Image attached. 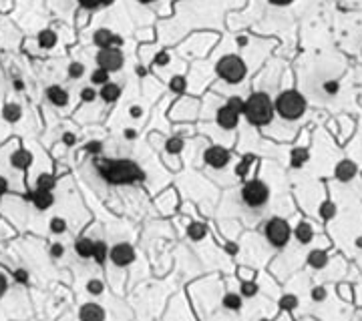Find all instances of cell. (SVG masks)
Returning <instances> with one entry per match:
<instances>
[{
  "instance_id": "cell-1",
  "label": "cell",
  "mask_w": 362,
  "mask_h": 321,
  "mask_svg": "<svg viewBox=\"0 0 362 321\" xmlns=\"http://www.w3.org/2000/svg\"><path fill=\"white\" fill-rule=\"evenodd\" d=\"M99 173L103 175V179L111 183V185H129V183H139L145 179L143 171L129 159H103L101 167L97 165Z\"/></svg>"
},
{
  "instance_id": "cell-2",
  "label": "cell",
  "mask_w": 362,
  "mask_h": 321,
  "mask_svg": "<svg viewBox=\"0 0 362 321\" xmlns=\"http://www.w3.org/2000/svg\"><path fill=\"white\" fill-rule=\"evenodd\" d=\"M244 115L246 119L255 124V126H264L272 121L274 117V104H272V99L266 95V93H253L248 100H246V106H244Z\"/></svg>"
},
{
  "instance_id": "cell-3",
  "label": "cell",
  "mask_w": 362,
  "mask_h": 321,
  "mask_svg": "<svg viewBox=\"0 0 362 321\" xmlns=\"http://www.w3.org/2000/svg\"><path fill=\"white\" fill-rule=\"evenodd\" d=\"M276 111L286 121H296L306 111V99L298 91H286L276 100Z\"/></svg>"
},
{
  "instance_id": "cell-4",
  "label": "cell",
  "mask_w": 362,
  "mask_h": 321,
  "mask_svg": "<svg viewBox=\"0 0 362 321\" xmlns=\"http://www.w3.org/2000/svg\"><path fill=\"white\" fill-rule=\"evenodd\" d=\"M216 73L229 84H236L246 76V62L238 54H227L216 64Z\"/></svg>"
},
{
  "instance_id": "cell-5",
  "label": "cell",
  "mask_w": 362,
  "mask_h": 321,
  "mask_svg": "<svg viewBox=\"0 0 362 321\" xmlns=\"http://www.w3.org/2000/svg\"><path fill=\"white\" fill-rule=\"evenodd\" d=\"M268 197H270V189L262 181H258V179L248 181L244 185V189H242V199L250 207H262V205H266Z\"/></svg>"
},
{
  "instance_id": "cell-6",
  "label": "cell",
  "mask_w": 362,
  "mask_h": 321,
  "mask_svg": "<svg viewBox=\"0 0 362 321\" xmlns=\"http://www.w3.org/2000/svg\"><path fill=\"white\" fill-rule=\"evenodd\" d=\"M266 237L274 247H284L290 241V225L280 217L270 219L266 225Z\"/></svg>"
},
{
  "instance_id": "cell-7",
  "label": "cell",
  "mask_w": 362,
  "mask_h": 321,
  "mask_svg": "<svg viewBox=\"0 0 362 321\" xmlns=\"http://www.w3.org/2000/svg\"><path fill=\"white\" fill-rule=\"evenodd\" d=\"M123 52L119 49H113V47H107V49H101L97 52V64L101 69L109 71V73H115V71H121L123 69Z\"/></svg>"
},
{
  "instance_id": "cell-8",
  "label": "cell",
  "mask_w": 362,
  "mask_h": 321,
  "mask_svg": "<svg viewBox=\"0 0 362 321\" xmlns=\"http://www.w3.org/2000/svg\"><path fill=\"white\" fill-rule=\"evenodd\" d=\"M109 259L117 267H127L135 261V249L129 243H119V245L109 249Z\"/></svg>"
},
{
  "instance_id": "cell-9",
  "label": "cell",
  "mask_w": 362,
  "mask_h": 321,
  "mask_svg": "<svg viewBox=\"0 0 362 321\" xmlns=\"http://www.w3.org/2000/svg\"><path fill=\"white\" fill-rule=\"evenodd\" d=\"M203 161L209 167H214V169H223L227 165V161H229V153L225 151L223 147H209L207 151L203 153Z\"/></svg>"
},
{
  "instance_id": "cell-10",
  "label": "cell",
  "mask_w": 362,
  "mask_h": 321,
  "mask_svg": "<svg viewBox=\"0 0 362 321\" xmlns=\"http://www.w3.org/2000/svg\"><path fill=\"white\" fill-rule=\"evenodd\" d=\"M28 199L34 203V207L38 211H45V209H49L55 203L53 191H47V189H36L34 193H30V195H28Z\"/></svg>"
},
{
  "instance_id": "cell-11",
  "label": "cell",
  "mask_w": 362,
  "mask_h": 321,
  "mask_svg": "<svg viewBox=\"0 0 362 321\" xmlns=\"http://www.w3.org/2000/svg\"><path fill=\"white\" fill-rule=\"evenodd\" d=\"M238 121H240V115L236 111H231L227 104H223L222 109L218 111V124L222 128H227V131H229V128H236Z\"/></svg>"
},
{
  "instance_id": "cell-12",
  "label": "cell",
  "mask_w": 362,
  "mask_h": 321,
  "mask_svg": "<svg viewBox=\"0 0 362 321\" xmlns=\"http://www.w3.org/2000/svg\"><path fill=\"white\" fill-rule=\"evenodd\" d=\"M356 175V165L352 161H340L336 165V171H334V177L342 183H348L352 177Z\"/></svg>"
},
{
  "instance_id": "cell-13",
  "label": "cell",
  "mask_w": 362,
  "mask_h": 321,
  "mask_svg": "<svg viewBox=\"0 0 362 321\" xmlns=\"http://www.w3.org/2000/svg\"><path fill=\"white\" fill-rule=\"evenodd\" d=\"M45 95H47V99H49L55 106H65V104L69 102V93L62 89V87H58V84H53V87H49V89L45 91Z\"/></svg>"
},
{
  "instance_id": "cell-14",
  "label": "cell",
  "mask_w": 362,
  "mask_h": 321,
  "mask_svg": "<svg viewBox=\"0 0 362 321\" xmlns=\"http://www.w3.org/2000/svg\"><path fill=\"white\" fill-rule=\"evenodd\" d=\"M30 163H32V157H30L28 151H25V148H18V151H14V153L10 155V165H12L14 169L25 171V169L30 167Z\"/></svg>"
},
{
  "instance_id": "cell-15",
  "label": "cell",
  "mask_w": 362,
  "mask_h": 321,
  "mask_svg": "<svg viewBox=\"0 0 362 321\" xmlns=\"http://www.w3.org/2000/svg\"><path fill=\"white\" fill-rule=\"evenodd\" d=\"M99 97L105 102H115L121 97V87H119V84H115V82H105V84H101Z\"/></svg>"
},
{
  "instance_id": "cell-16",
  "label": "cell",
  "mask_w": 362,
  "mask_h": 321,
  "mask_svg": "<svg viewBox=\"0 0 362 321\" xmlns=\"http://www.w3.org/2000/svg\"><path fill=\"white\" fill-rule=\"evenodd\" d=\"M113 38H115V34H113L109 28H99V30L93 34V42H95L99 49L113 47Z\"/></svg>"
},
{
  "instance_id": "cell-17",
  "label": "cell",
  "mask_w": 362,
  "mask_h": 321,
  "mask_svg": "<svg viewBox=\"0 0 362 321\" xmlns=\"http://www.w3.org/2000/svg\"><path fill=\"white\" fill-rule=\"evenodd\" d=\"M56 32L55 30H51V28H45V30H40L38 32V47L40 49H45V50H51V49H55V45H56Z\"/></svg>"
},
{
  "instance_id": "cell-18",
  "label": "cell",
  "mask_w": 362,
  "mask_h": 321,
  "mask_svg": "<svg viewBox=\"0 0 362 321\" xmlns=\"http://www.w3.org/2000/svg\"><path fill=\"white\" fill-rule=\"evenodd\" d=\"M93 245H95V241H91L89 237H79L75 241V251L79 257H83V259H89L93 255Z\"/></svg>"
},
{
  "instance_id": "cell-19",
  "label": "cell",
  "mask_w": 362,
  "mask_h": 321,
  "mask_svg": "<svg viewBox=\"0 0 362 321\" xmlns=\"http://www.w3.org/2000/svg\"><path fill=\"white\" fill-rule=\"evenodd\" d=\"M296 239L300 241L302 245H308V243L314 239V229H312V225H308L306 221H302L300 225L296 227Z\"/></svg>"
},
{
  "instance_id": "cell-20",
  "label": "cell",
  "mask_w": 362,
  "mask_h": 321,
  "mask_svg": "<svg viewBox=\"0 0 362 321\" xmlns=\"http://www.w3.org/2000/svg\"><path fill=\"white\" fill-rule=\"evenodd\" d=\"M79 317L81 319H103L105 317V311L99 305H95V303H87V305L81 307Z\"/></svg>"
},
{
  "instance_id": "cell-21",
  "label": "cell",
  "mask_w": 362,
  "mask_h": 321,
  "mask_svg": "<svg viewBox=\"0 0 362 321\" xmlns=\"http://www.w3.org/2000/svg\"><path fill=\"white\" fill-rule=\"evenodd\" d=\"M2 117L8 123H16L20 117H23V109H20L16 102H8V104H4V109H2Z\"/></svg>"
},
{
  "instance_id": "cell-22",
  "label": "cell",
  "mask_w": 362,
  "mask_h": 321,
  "mask_svg": "<svg viewBox=\"0 0 362 321\" xmlns=\"http://www.w3.org/2000/svg\"><path fill=\"white\" fill-rule=\"evenodd\" d=\"M326 263H328V255L324 251H312L308 255V265L314 269H322Z\"/></svg>"
},
{
  "instance_id": "cell-23",
  "label": "cell",
  "mask_w": 362,
  "mask_h": 321,
  "mask_svg": "<svg viewBox=\"0 0 362 321\" xmlns=\"http://www.w3.org/2000/svg\"><path fill=\"white\" fill-rule=\"evenodd\" d=\"M93 259L97 261V263H103L105 259L109 257V247H107V243L105 241H97L95 245H93Z\"/></svg>"
},
{
  "instance_id": "cell-24",
  "label": "cell",
  "mask_w": 362,
  "mask_h": 321,
  "mask_svg": "<svg viewBox=\"0 0 362 321\" xmlns=\"http://www.w3.org/2000/svg\"><path fill=\"white\" fill-rule=\"evenodd\" d=\"M308 159H310V153L306 151V148H294L292 155H290V163H292V167H302Z\"/></svg>"
},
{
  "instance_id": "cell-25",
  "label": "cell",
  "mask_w": 362,
  "mask_h": 321,
  "mask_svg": "<svg viewBox=\"0 0 362 321\" xmlns=\"http://www.w3.org/2000/svg\"><path fill=\"white\" fill-rule=\"evenodd\" d=\"M205 233H207V229H205V225L203 223H191L189 227H187V235L194 241H201L203 237H205Z\"/></svg>"
},
{
  "instance_id": "cell-26",
  "label": "cell",
  "mask_w": 362,
  "mask_h": 321,
  "mask_svg": "<svg viewBox=\"0 0 362 321\" xmlns=\"http://www.w3.org/2000/svg\"><path fill=\"white\" fill-rule=\"evenodd\" d=\"M223 307L225 309H231V311H238L242 307V297L236 295V293H227L223 297Z\"/></svg>"
},
{
  "instance_id": "cell-27",
  "label": "cell",
  "mask_w": 362,
  "mask_h": 321,
  "mask_svg": "<svg viewBox=\"0 0 362 321\" xmlns=\"http://www.w3.org/2000/svg\"><path fill=\"white\" fill-rule=\"evenodd\" d=\"M55 177L53 175H49V173H42V175H38V179H36V189H47V191H53L55 189Z\"/></svg>"
},
{
  "instance_id": "cell-28",
  "label": "cell",
  "mask_w": 362,
  "mask_h": 321,
  "mask_svg": "<svg viewBox=\"0 0 362 321\" xmlns=\"http://www.w3.org/2000/svg\"><path fill=\"white\" fill-rule=\"evenodd\" d=\"M165 148H167V153H171V155L181 153V151H183V139H181V137H171V139L167 141Z\"/></svg>"
},
{
  "instance_id": "cell-29",
  "label": "cell",
  "mask_w": 362,
  "mask_h": 321,
  "mask_svg": "<svg viewBox=\"0 0 362 321\" xmlns=\"http://www.w3.org/2000/svg\"><path fill=\"white\" fill-rule=\"evenodd\" d=\"M91 82H93V84H105V82H109V71H105V69L99 67L97 71H93Z\"/></svg>"
},
{
  "instance_id": "cell-30",
  "label": "cell",
  "mask_w": 362,
  "mask_h": 321,
  "mask_svg": "<svg viewBox=\"0 0 362 321\" xmlns=\"http://www.w3.org/2000/svg\"><path fill=\"white\" fill-rule=\"evenodd\" d=\"M251 161H253V155H246V157L242 159V163L236 167V173H238V177H246V175H248V171H250V165H251Z\"/></svg>"
},
{
  "instance_id": "cell-31",
  "label": "cell",
  "mask_w": 362,
  "mask_h": 321,
  "mask_svg": "<svg viewBox=\"0 0 362 321\" xmlns=\"http://www.w3.org/2000/svg\"><path fill=\"white\" fill-rule=\"evenodd\" d=\"M280 307L286 309V311L296 309V307H298V297H296V295H284V297L280 299Z\"/></svg>"
},
{
  "instance_id": "cell-32",
  "label": "cell",
  "mask_w": 362,
  "mask_h": 321,
  "mask_svg": "<svg viewBox=\"0 0 362 321\" xmlns=\"http://www.w3.org/2000/svg\"><path fill=\"white\" fill-rule=\"evenodd\" d=\"M169 87H171V91L173 93H183L185 91V87H187V80L183 78V76H173L171 78V82H169Z\"/></svg>"
},
{
  "instance_id": "cell-33",
  "label": "cell",
  "mask_w": 362,
  "mask_h": 321,
  "mask_svg": "<svg viewBox=\"0 0 362 321\" xmlns=\"http://www.w3.org/2000/svg\"><path fill=\"white\" fill-rule=\"evenodd\" d=\"M51 231H53V233H56V235L65 233V231H67V221H65V219H60V217L51 219Z\"/></svg>"
},
{
  "instance_id": "cell-34",
  "label": "cell",
  "mask_w": 362,
  "mask_h": 321,
  "mask_svg": "<svg viewBox=\"0 0 362 321\" xmlns=\"http://www.w3.org/2000/svg\"><path fill=\"white\" fill-rule=\"evenodd\" d=\"M227 106L231 111H236L238 115H244V106H246V102L240 99V97H231L229 100H227Z\"/></svg>"
},
{
  "instance_id": "cell-35",
  "label": "cell",
  "mask_w": 362,
  "mask_h": 321,
  "mask_svg": "<svg viewBox=\"0 0 362 321\" xmlns=\"http://www.w3.org/2000/svg\"><path fill=\"white\" fill-rule=\"evenodd\" d=\"M320 215H322V219H332L336 215V207L332 203H322L320 205Z\"/></svg>"
},
{
  "instance_id": "cell-36",
  "label": "cell",
  "mask_w": 362,
  "mask_h": 321,
  "mask_svg": "<svg viewBox=\"0 0 362 321\" xmlns=\"http://www.w3.org/2000/svg\"><path fill=\"white\" fill-rule=\"evenodd\" d=\"M83 73H84V67H83L81 62H71L69 64V76L71 78H81Z\"/></svg>"
},
{
  "instance_id": "cell-37",
  "label": "cell",
  "mask_w": 362,
  "mask_h": 321,
  "mask_svg": "<svg viewBox=\"0 0 362 321\" xmlns=\"http://www.w3.org/2000/svg\"><path fill=\"white\" fill-rule=\"evenodd\" d=\"M103 289H105V285H103L99 279H91V281L87 283V291H89L91 295H101Z\"/></svg>"
},
{
  "instance_id": "cell-38",
  "label": "cell",
  "mask_w": 362,
  "mask_h": 321,
  "mask_svg": "<svg viewBox=\"0 0 362 321\" xmlns=\"http://www.w3.org/2000/svg\"><path fill=\"white\" fill-rule=\"evenodd\" d=\"M255 291H258V287H255L253 281H244V283H242V295H244V297H253Z\"/></svg>"
},
{
  "instance_id": "cell-39",
  "label": "cell",
  "mask_w": 362,
  "mask_h": 321,
  "mask_svg": "<svg viewBox=\"0 0 362 321\" xmlns=\"http://www.w3.org/2000/svg\"><path fill=\"white\" fill-rule=\"evenodd\" d=\"M12 277H14L16 283H28V279H30V275H28L27 269H16V271L12 273Z\"/></svg>"
},
{
  "instance_id": "cell-40",
  "label": "cell",
  "mask_w": 362,
  "mask_h": 321,
  "mask_svg": "<svg viewBox=\"0 0 362 321\" xmlns=\"http://www.w3.org/2000/svg\"><path fill=\"white\" fill-rule=\"evenodd\" d=\"M84 151L87 153H93V155H99L103 151V145L99 141H89L87 145H84Z\"/></svg>"
},
{
  "instance_id": "cell-41",
  "label": "cell",
  "mask_w": 362,
  "mask_h": 321,
  "mask_svg": "<svg viewBox=\"0 0 362 321\" xmlns=\"http://www.w3.org/2000/svg\"><path fill=\"white\" fill-rule=\"evenodd\" d=\"M79 6H83L84 10H95L101 6V0H77Z\"/></svg>"
},
{
  "instance_id": "cell-42",
  "label": "cell",
  "mask_w": 362,
  "mask_h": 321,
  "mask_svg": "<svg viewBox=\"0 0 362 321\" xmlns=\"http://www.w3.org/2000/svg\"><path fill=\"white\" fill-rule=\"evenodd\" d=\"M95 97H99L97 93H95V89H91V87H87V89H83L81 91V99L84 100V102H93L95 100Z\"/></svg>"
},
{
  "instance_id": "cell-43",
  "label": "cell",
  "mask_w": 362,
  "mask_h": 321,
  "mask_svg": "<svg viewBox=\"0 0 362 321\" xmlns=\"http://www.w3.org/2000/svg\"><path fill=\"white\" fill-rule=\"evenodd\" d=\"M62 253H65V247H62L60 243H53L51 245V257L58 259V257H62Z\"/></svg>"
},
{
  "instance_id": "cell-44",
  "label": "cell",
  "mask_w": 362,
  "mask_h": 321,
  "mask_svg": "<svg viewBox=\"0 0 362 321\" xmlns=\"http://www.w3.org/2000/svg\"><path fill=\"white\" fill-rule=\"evenodd\" d=\"M155 64L157 67H165V64H169V54L167 52H157L155 54Z\"/></svg>"
},
{
  "instance_id": "cell-45",
  "label": "cell",
  "mask_w": 362,
  "mask_h": 321,
  "mask_svg": "<svg viewBox=\"0 0 362 321\" xmlns=\"http://www.w3.org/2000/svg\"><path fill=\"white\" fill-rule=\"evenodd\" d=\"M312 297L316 299V301H324V299H326V289L324 287H316L312 291Z\"/></svg>"
},
{
  "instance_id": "cell-46",
  "label": "cell",
  "mask_w": 362,
  "mask_h": 321,
  "mask_svg": "<svg viewBox=\"0 0 362 321\" xmlns=\"http://www.w3.org/2000/svg\"><path fill=\"white\" fill-rule=\"evenodd\" d=\"M6 289H8V279H6V277H4L2 273H0V299H2V297H4Z\"/></svg>"
},
{
  "instance_id": "cell-47",
  "label": "cell",
  "mask_w": 362,
  "mask_h": 321,
  "mask_svg": "<svg viewBox=\"0 0 362 321\" xmlns=\"http://www.w3.org/2000/svg\"><path fill=\"white\" fill-rule=\"evenodd\" d=\"M62 143H65L67 147H73L77 143V137L73 133H65V135H62Z\"/></svg>"
},
{
  "instance_id": "cell-48",
  "label": "cell",
  "mask_w": 362,
  "mask_h": 321,
  "mask_svg": "<svg viewBox=\"0 0 362 321\" xmlns=\"http://www.w3.org/2000/svg\"><path fill=\"white\" fill-rule=\"evenodd\" d=\"M324 91H326V93H330V95H334V93L338 91V82H336V80L326 82V84H324Z\"/></svg>"
},
{
  "instance_id": "cell-49",
  "label": "cell",
  "mask_w": 362,
  "mask_h": 321,
  "mask_svg": "<svg viewBox=\"0 0 362 321\" xmlns=\"http://www.w3.org/2000/svg\"><path fill=\"white\" fill-rule=\"evenodd\" d=\"M6 191H8V181L4 177H0V197H2Z\"/></svg>"
},
{
  "instance_id": "cell-50",
  "label": "cell",
  "mask_w": 362,
  "mask_h": 321,
  "mask_svg": "<svg viewBox=\"0 0 362 321\" xmlns=\"http://www.w3.org/2000/svg\"><path fill=\"white\" fill-rule=\"evenodd\" d=\"M294 0H270V4H276V6H288Z\"/></svg>"
},
{
  "instance_id": "cell-51",
  "label": "cell",
  "mask_w": 362,
  "mask_h": 321,
  "mask_svg": "<svg viewBox=\"0 0 362 321\" xmlns=\"http://www.w3.org/2000/svg\"><path fill=\"white\" fill-rule=\"evenodd\" d=\"M129 113H131V117H135V119H139L143 111H141V106H137V104H135V106H131V109H129Z\"/></svg>"
},
{
  "instance_id": "cell-52",
  "label": "cell",
  "mask_w": 362,
  "mask_h": 321,
  "mask_svg": "<svg viewBox=\"0 0 362 321\" xmlns=\"http://www.w3.org/2000/svg\"><path fill=\"white\" fill-rule=\"evenodd\" d=\"M12 87L16 89V91H23L25 89V82L20 80V78H14V82H12Z\"/></svg>"
},
{
  "instance_id": "cell-53",
  "label": "cell",
  "mask_w": 362,
  "mask_h": 321,
  "mask_svg": "<svg viewBox=\"0 0 362 321\" xmlns=\"http://www.w3.org/2000/svg\"><path fill=\"white\" fill-rule=\"evenodd\" d=\"M135 137H137V133L133 131V128H127L125 131V139H135Z\"/></svg>"
},
{
  "instance_id": "cell-54",
  "label": "cell",
  "mask_w": 362,
  "mask_h": 321,
  "mask_svg": "<svg viewBox=\"0 0 362 321\" xmlns=\"http://www.w3.org/2000/svg\"><path fill=\"white\" fill-rule=\"evenodd\" d=\"M236 42H238L240 47H246V45H248V38H246V36H238V40H236Z\"/></svg>"
},
{
  "instance_id": "cell-55",
  "label": "cell",
  "mask_w": 362,
  "mask_h": 321,
  "mask_svg": "<svg viewBox=\"0 0 362 321\" xmlns=\"http://www.w3.org/2000/svg\"><path fill=\"white\" fill-rule=\"evenodd\" d=\"M115 0H101V6H111Z\"/></svg>"
},
{
  "instance_id": "cell-56",
  "label": "cell",
  "mask_w": 362,
  "mask_h": 321,
  "mask_svg": "<svg viewBox=\"0 0 362 321\" xmlns=\"http://www.w3.org/2000/svg\"><path fill=\"white\" fill-rule=\"evenodd\" d=\"M137 2H141V4H151V2H155V0H137Z\"/></svg>"
},
{
  "instance_id": "cell-57",
  "label": "cell",
  "mask_w": 362,
  "mask_h": 321,
  "mask_svg": "<svg viewBox=\"0 0 362 321\" xmlns=\"http://www.w3.org/2000/svg\"><path fill=\"white\" fill-rule=\"evenodd\" d=\"M227 251L229 253H236V245H227Z\"/></svg>"
},
{
  "instance_id": "cell-58",
  "label": "cell",
  "mask_w": 362,
  "mask_h": 321,
  "mask_svg": "<svg viewBox=\"0 0 362 321\" xmlns=\"http://www.w3.org/2000/svg\"><path fill=\"white\" fill-rule=\"evenodd\" d=\"M356 245H358V247H362V237H360V239L356 241Z\"/></svg>"
}]
</instances>
